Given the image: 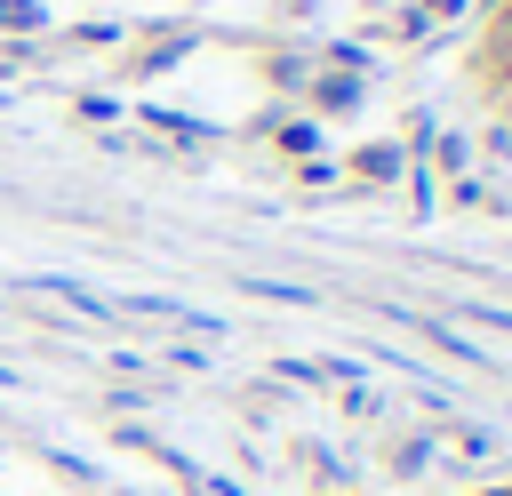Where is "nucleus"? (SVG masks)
<instances>
[{
    "label": "nucleus",
    "instance_id": "obj_1",
    "mask_svg": "<svg viewBox=\"0 0 512 496\" xmlns=\"http://www.w3.org/2000/svg\"><path fill=\"white\" fill-rule=\"evenodd\" d=\"M0 24H8V32H40V8H32V0H0Z\"/></svg>",
    "mask_w": 512,
    "mask_h": 496
},
{
    "label": "nucleus",
    "instance_id": "obj_2",
    "mask_svg": "<svg viewBox=\"0 0 512 496\" xmlns=\"http://www.w3.org/2000/svg\"><path fill=\"white\" fill-rule=\"evenodd\" d=\"M392 168H400L392 144H368V152H360V176H392Z\"/></svg>",
    "mask_w": 512,
    "mask_h": 496
},
{
    "label": "nucleus",
    "instance_id": "obj_3",
    "mask_svg": "<svg viewBox=\"0 0 512 496\" xmlns=\"http://www.w3.org/2000/svg\"><path fill=\"white\" fill-rule=\"evenodd\" d=\"M480 496H512V488H480Z\"/></svg>",
    "mask_w": 512,
    "mask_h": 496
}]
</instances>
